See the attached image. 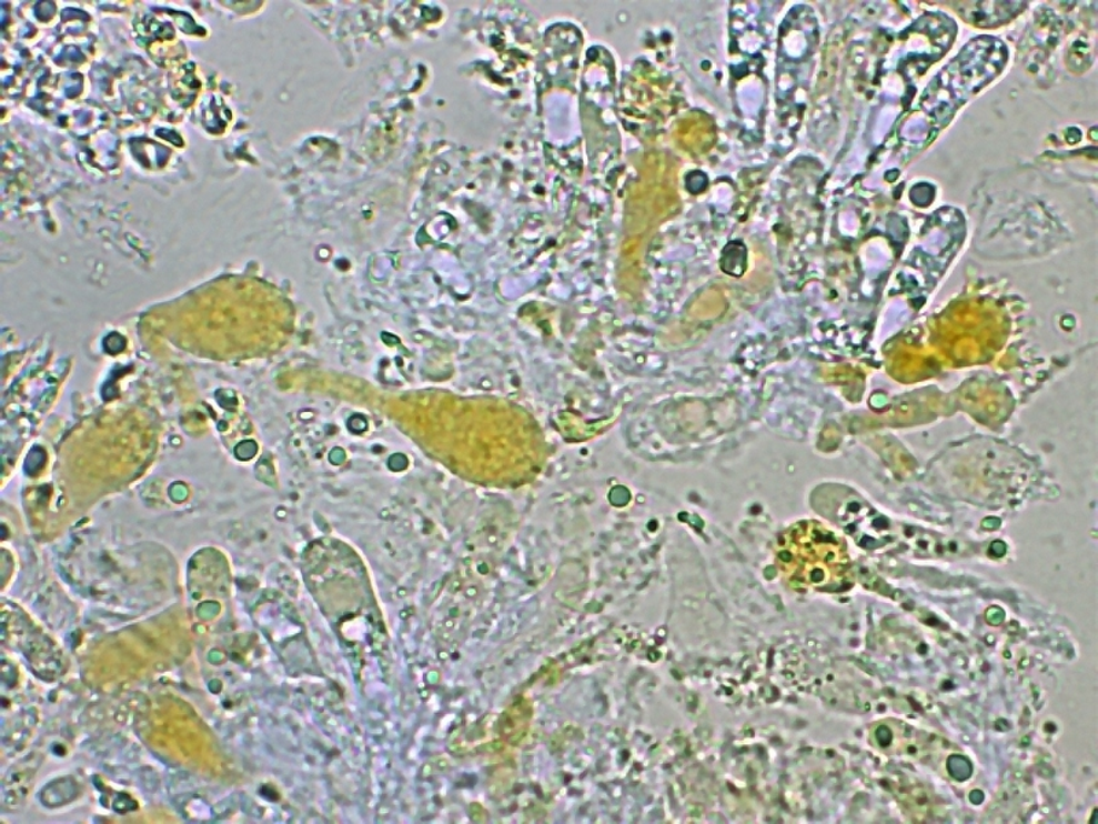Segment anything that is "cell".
I'll use <instances>...</instances> for the list:
<instances>
[{"mask_svg":"<svg viewBox=\"0 0 1098 824\" xmlns=\"http://www.w3.org/2000/svg\"><path fill=\"white\" fill-rule=\"evenodd\" d=\"M844 543L816 521L799 522L784 533L778 562L792 582L822 587L847 564Z\"/></svg>","mask_w":1098,"mask_h":824,"instance_id":"obj_1","label":"cell"},{"mask_svg":"<svg viewBox=\"0 0 1098 824\" xmlns=\"http://www.w3.org/2000/svg\"><path fill=\"white\" fill-rule=\"evenodd\" d=\"M949 771L953 776L958 781L967 780L969 774H971V765L963 757H951L949 760Z\"/></svg>","mask_w":1098,"mask_h":824,"instance_id":"obj_2","label":"cell"}]
</instances>
